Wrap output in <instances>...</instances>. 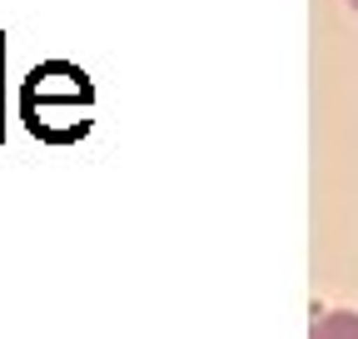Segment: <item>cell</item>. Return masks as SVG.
Segmentation results:
<instances>
[{"mask_svg":"<svg viewBox=\"0 0 358 339\" xmlns=\"http://www.w3.org/2000/svg\"><path fill=\"white\" fill-rule=\"evenodd\" d=\"M348 6H353V11H358V0H348Z\"/></svg>","mask_w":358,"mask_h":339,"instance_id":"obj_2","label":"cell"},{"mask_svg":"<svg viewBox=\"0 0 358 339\" xmlns=\"http://www.w3.org/2000/svg\"><path fill=\"white\" fill-rule=\"evenodd\" d=\"M313 339H358V310H334L313 324Z\"/></svg>","mask_w":358,"mask_h":339,"instance_id":"obj_1","label":"cell"}]
</instances>
